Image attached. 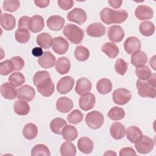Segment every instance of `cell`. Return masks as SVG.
<instances>
[{
    "instance_id": "19",
    "label": "cell",
    "mask_w": 156,
    "mask_h": 156,
    "mask_svg": "<svg viewBox=\"0 0 156 156\" xmlns=\"http://www.w3.org/2000/svg\"><path fill=\"white\" fill-rule=\"evenodd\" d=\"M38 63L43 68H51L55 63V57L51 52L45 51L43 55L38 58Z\"/></svg>"
},
{
    "instance_id": "57",
    "label": "cell",
    "mask_w": 156,
    "mask_h": 156,
    "mask_svg": "<svg viewBox=\"0 0 156 156\" xmlns=\"http://www.w3.org/2000/svg\"><path fill=\"white\" fill-rule=\"evenodd\" d=\"M149 64L154 70H155V55H154L150 60Z\"/></svg>"
},
{
    "instance_id": "29",
    "label": "cell",
    "mask_w": 156,
    "mask_h": 156,
    "mask_svg": "<svg viewBox=\"0 0 156 156\" xmlns=\"http://www.w3.org/2000/svg\"><path fill=\"white\" fill-rule=\"evenodd\" d=\"M61 134L64 140L72 141L76 139L78 136V132L75 127L71 125H66L62 129Z\"/></svg>"
},
{
    "instance_id": "45",
    "label": "cell",
    "mask_w": 156,
    "mask_h": 156,
    "mask_svg": "<svg viewBox=\"0 0 156 156\" xmlns=\"http://www.w3.org/2000/svg\"><path fill=\"white\" fill-rule=\"evenodd\" d=\"M15 71L14 65L11 60H5L0 63V74L6 76Z\"/></svg>"
},
{
    "instance_id": "33",
    "label": "cell",
    "mask_w": 156,
    "mask_h": 156,
    "mask_svg": "<svg viewBox=\"0 0 156 156\" xmlns=\"http://www.w3.org/2000/svg\"><path fill=\"white\" fill-rule=\"evenodd\" d=\"M13 110L17 115L20 116H24L29 113L30 107L26 101L19 99L15 102Z\"/></svg>"
},
{
    "instance_id": "16",
    "label": "cell",
    "mask_w": 156,
    "mask_h": 156,
    "mask_svg": "<svg viewBox=\"0 0 156 156\" xmlns=\"http://www.w3.org/2000/svg\"><path fill=\"white\" fill-rule=\"evenodd\" d=\"M135 15L139 20H147L153 17L154 12L152 9L147 5H140L135 10Z\"/></svg>"
},
{
    "instance_id": "11",
    "label": "cell",
    "mask_w": 156,
    "mask_h": 156,
    "mask_svg": "<svg viewBox=\"0 0 156 156\" xmlns=\"http://www.w3.org/2000/svg\"><path fill=\"white\" fill-rule=\"evenodd\" d=\"M108 39L112 42H121L124 37L125 34L122 28L118 25H113L108 27L107 30Z\"/></svg>"
},
{
    "instance_id": "15",
    "label": "cell",
    "mask_w": 156,
    "mask_h": 156,
    "mask_svg": "<svg viewBox=\"0 0 156 156\" xmlns=\"http://www.w3.org/2000/svg\"><path fill=\"white\" fill-rule=\"evenodd\" d=\"M65 23V19L59 15H52L47 20V27L51 30L58 31L62 29Z\"/></svg>"
},
{
    "instance_id": "17",
    "label": "cell",
    "mask_w": 156,
    "mask_h": 156,
    "mask_svg": "<svg viewBox=\"0 0 156 156\" xmlns=\"http://www.w3.org/2000/svg\"><path fill=\"white\" fill-rule=\"evenodd\" d=\"M44 27L43 18L38 15H35L30 17L28 29L33 33H38L41 31Z\"/></svg>"
},
{
    "instance_id": "41",
    "label": "cell",
    "mask_w": 156,
    "mask_h": 156,
    "mask_svg": "<svg viewBox=\"0 0 156 156\" xmlns=\"http://www.w3.org/2000/svg\"><path fill=\"white\" fill-rule=\"evenodd\" d=\"M107 115L113 121H119L124 118L125 112L122 108L115 106L108 111Z\"/></svg>"
},
{
    "instance_id": "35",
    "label": "cell",
    "mask_w": 156,
    "mask_h": 156,
    "mask_svg": "<svg viewBox=\"0 0 156 156\" xmlns=\"http://www.w3.org/2000/svg\"><path fill=\"white\" fill-rule=\"evenodd\" d=\"M140 32L145 37L152 35L155 32V26L151 21H146L140 24Z\"/></svg>"
},
{
    "instance_id": "48",
    "label": "cell",
    "mask_w": 156,
    "mask_h": 156,
    "mask_svg": "<svg viewBox=\"0 0 156 156\" xmlns=\"http://www.w3.org/2000/svg\"><path fill=\"white\" fill-rule=\"evenodd\" d=\"M49 73L46 71H37L33 77L34 84L37 86L40 82L44 80L48 77H50Z\"/></svg>"
},
{
    "instance_id": "24",
    "label": "cell",
    "mask_w": 156,
    "mask_h": 156,
    "mask_svg": "<svg viewBox=\"0 0 156 156\" xmlns=\"http://www.w3.org/2000/svg\"><path fill=\"white\" fill-rule=\"evenodd\" d=\"M147 62V56L146 54L140 50L133 52L130 57L131 63L136 67L145 65Z\"/></svg>"
},
{
    "instance_id": "1",
    "label": "cell",
    "mask_w": 156,
    "mask_h": 156,
    "mask_svg": "<svg viewBox=\"0 0 156 156\" xmlns=\"http://www.w3.org/2000/svg\"><path fill=\"white\" fill-rule=\"evenodd\" d=\"M128 12L126 10H113L105 7L100 12L101 21L106 24H120L124 22L128 17Z\"/></svg>"
},
{
    "instance_id": "51",
    "label": "cell",
    "mask_w": 156,
    "mask_h": 156,
    "mask_svg": "<svg viewBox=\"0 0 156 156\" xmlns=\"http://www.w3.org/2000/svg\"><path fill=\"white\" fill-rule=\"evenodd\" d=\"M119 155L120 156H126V155H135L136 152L132 147H123L119 151Z\"/></svg>"
},
{
    "instance_id": "47",
    "label": "cell",
    "mask_w": 156,
    "mask_h": 156,
    "mask_svg": "<svg viewBox=\"0 0 156 156\" xmlns=\"http://www.w3.org/2000/svg\"><path fill=\"white\" fill-rule=\"evenodd\" d=\"M128 68V63L122 58H118L115 65V71L119 75L124 76Z\"/></svg>"
},
{
    "instance_id": "2",
    "label": "cell",
    "mask_w": 156,
    "mask_h": 156,
    "mask_svg": "<svg viewBox=\"0 0 156 156\" xmlns=\"http://www.w3.org/2000/svg\"><path fill=\"white\" fill-rule=\"evenodd\" d=\"M63 34L71 43L76 44L80 43L84 37L83 29L72 24H68L65 26Z\"/></svg>"
},
{
    "instance_id": "12",
    "label": "cell",
    "mask_w": 156,
    "mask_h": 156,
    "mask_svg": "<svg viewBox=\"0 0 156 156\" xmlns=\"http://www.w3.org/2000/svg\"><path fill=\"white\" fill-rule=\"evenodd\" d=\"M35 96L34 88L29 85H24L17 90V98L18 99L30 102L34 99Z\"/></svg>"
},
{
    "instance_id": "26",
    "label": "cell",
    "mask_w": 156,
    "mask_h": 156,
    "mask_svg": "<svg viewBox=\"0 0 156 156\" xmlns=\"http://www.w3.org/2000/svg\"><path fill=\"white\" fill-rule=\"evenodd\" d=\"M56 71L60 74H65L68 73L71 68V63L69 60L66 57H61L58 58L55 63Z\"/></svg>"
},
{
    "instance_id": "40",
    "label": "cell",
    "mask_w": 156,
    "mask_h": 156,
    "mask_svg": "<svg viewBox=\"0 0 156 156\" xmlns=\"http://www.w3.org/2000/svg\"><path fill=\"white\" fill-rule=\"evenodd\" d=\"M151 69L147 65H143L136 67L135 69V74L141 80H147L152 75Z\"/></svg>"
},
{
    "instance_id": "52",
    "label": "cell",
    "mask_w": 156,
    "mask_h": 156,
    "mask_svg": "<svg viewBox=\"0 0 156 156\" xmlns=\"http://www.w3.org/2000/svg\"><path fill=\"white\" fill-rule=\"evenodd\" d=\"M30 18L27 16H21L18 21V28L22 27H28V25L29 23Z\"/></svg>"
},
{
    "instance_id": "46",
    "label": "cell",
    "mask_w": 156,
    "mask_h": 156,
    "mask_svg": "<svg viewBox=\"0 0 156 156\" xmlns=\"http://www.w3.org/2000/svg\"><path fill=\"white\" fill-rule=\"evenodd\" d=\"M20 7V2L18 0L4 1L2 4V9L7 12H14Z\"/></svg>"
},
{
    "instance_id": "25",
    "label": "cell",
    "mask_w": 156,
    "mask_h": 156,
    "mask_svg": "<svg viewBox=\"0 0 156 156\" xmlns=\"http://www.w3.org/2000/svg\"><path fill=\"white\" fill-rule=\"evenodd\" d=\"M77 147L81 152L85 154H88L93 151L94 144L90 138L84 136L79 138L78 140Z\"/></svg>"
},
{
    "instance_id": "4",
    "label": "cell",
    "mask_w": 156,
    "mask_h": 156,
    "mask_svg": "<svg viewBox=\"0 0 156 156\" xmlns=\"http://www.w3.org/2000/svg\"><path fill=\"white\" fill-rule=\"evenodd\" d=\"M134 144L136 151L141 154H149L152 151L154 147V141L145 135H143Z\"/></svg>"
},
{
    "instance_id": "21",
    "label": "cell",
    "mask_w": 156,
    "mask_h": 156,
    "mask_svg": "<svg viewBox=\"0 0 156 156\" xmlns=\"http://www.w3.org/2000/svg\"><path fill=\"white\" fill-rule=\"evenodd\" d=\"M74 104L72 100L67 97L59 98L56 102L57 110L61 113H67L72 110Z\"/></svg>"
},
{
    "instance_id": "13",
    "label": "cell",
    "mask_w": 156,
    "mask_h": 156,
    "mask_svg": "<svg viewBox=\"0 0 156 156\" xmlns=\"http://www.w3.org/2000/svg\"><path fill=\"white\" fill-rule=\"evenodd\" d=\"M52 50L58 55L65 54L69 48L68 41L62 37H57L53 38L52 45Z\"/></svg>"
},
{
    "instance_id": "50",
    "label": "cell",
    "mask_w": 156,
    "mask_h": 156,
    "mask_svg": "<svg viewBox=\"0 0 156 156\" xmlns=\"http://www.w3.org/2000/svg\"><path fill=\"white\" fill-rule=\"evenodd\" d=\"M57 3L60 8L64 10H68L73 7L74 2L72 0H58Z\"/></svg>"
},
{
    "instance_id": "49",
    "label": "cell",
    "mask_w": 156,
    "mask_h": 156,
    "mask_svg": "<svg viewBox=\"0 0 156 156\" xmlns=\"http://www.w3.org/2000/svg\"><path fill=\"white\" fill-rule=\"evenodd\" d=\"M10 60L14 65L15 70H21L23 68L24 66V61L22 57L20 56H15L12 57Z\"/></svg>"
},
{
    "instance_id": "22",
    "label": "cell",
    "mask_w": 156,
    "mask_h": 156,
    "mask_svg": "<svg viewBox=\"0 0 156 156\" xmlns=\"http://www.w3.org/2000/svg\"><path fill=\"white\" fill-rule=\"evenodd\" d=\"M92 85L90 80L85 77H82L77 80L75 91L79 95L90 92L91 90Z\"/></svg>"
},
{
    "instance_id": "31",
    "label": "cell",
    "mask_w": 156,
    "mask_h": 156,
    "mask_svg": "<svg viewBox=\"0 0 156 156\" xmlns=\"http://www.w3.org/2000/svg\"><path fill=\"white\" fill-rule=\"evenodd\" d=\"M102 51L110 58H116L119 52L117 45L112 42H107L104 43L102 47Z\"/></svg>"
},
{
    "instance_id": "44",
    "label": "cell",
    "mask_w": 156,
    "mask_h": 156,
    "mask_svg": "<svg viewBox=\"0 0 156 156\" xmlns=\"http://www.w3.org/2000/svg\"><path fill=\"white\" fill-rule=\"evenodd\" d=\"M83 113L77 109L72 111L67 116L68 121L73 124H77L83 121Z\"/></svg>"
},
{
    "instance_id": "38",
    "label": "cell",
    "mask_w": 156,
    "mask_h": 156,
    "mask_svg": "<svg viewBox=\"0 0 156 156\" xmlns=\"http://www.w3.org/2000/svg\"><path fill=\"white\" fill-rule=\"evenodd\" d=\"M66 125V121L61 118L53 119L50 123V129L51 131L57 135H60L62 129Z\"/></svg>"
},
{
    "instance_id": "27",
    "label": "cell",
    "mask_w": 156,
    "mask_h": 156,
    "mask_svg": "<svg viewBox=\"0 0 156 156\" xmlns=\"http://www.w3.org/2000/svg\"><path fill=\"white\" fill-rule=\"evenodd\" d=\"M16 25L15 17L9 13H2L1 15V26L5 30H13Z\"/></svg>"
},
{
    "instance_id": "10",
    "label": "cell",
    "mask_w": 156,
    "mask_h": 156,
    "mask_svg": "<svg viewBox=\"0 0 156 156\" xmlns=\"http://www.w3.org/2000/svg\"><path fill=\"white\" fill-rule=\"evenodd\" d=\"M96 102L94 94L90 92L83 93L79 100V107L83 111H88L93 108Z\"/></svg>"
},
{
    "instance_id": "54",
    "label": "cell",
    "mask_w": 156,
    "mask_h": 156,
    "mask_svg": "<svg viewBox=\"0 0 156 156\" xmlns=\"http://www.w3.org/2000/svg\"><path fill=\"white\" fill-rule=\"evenodd\" d=\"M32 54L34 56L39 58L43 55L44 52L41 47H36V48H34L32 49Z\"/></svg>"
},
{
    "instance_id": "18",
    "label": "cell",
    "mask_w": 156,
    "mask_h": 156,
    "mask_svg": "<svg viewBox=\"0 0 156 156\" xmlns=\"http://www.w3.org/2000/svg\"><path fill=\"white\" fill-rule=\"evenodd\" d=\"M87 34L92 37H101L105 35V27L101 23L90 24L86 29Z\"/></svg>"
},
{
    "instance_id": "23",
    "label": "cell",
    "mask_w": 156,
    "mask_h": 156,
    "mask_svg": "<svg viewBox=\"0 0 156 156\" xmlns=\"http://www.w3.org/2000/svg\"><path fill=\"white\" fill-rule=\"evenodd\" d=\"M110 133L115 140H121L126 134V127L122 123L115 122L112 124L110 128Z\"/></svg>"
},
{
    "instance_id": "7",
    "label": "cell",
    "mask_w": 156,
    "mask_h": 156,
    "mask_svg": "<svg viewBox=\"0 0 156 156\" xmlns=\"http://www.w3.org/2000/svg\"><path fill=\"white\" fill-rule=\"evenodd\" d=\"M67 19L69 21L81 25L86 21L87 15L85 11L82 9L74 8L67 14Z\"/></svg>"
},
{
    "instance_id": "8",
    "label": "cell",
    "mask_w": 156,
    "mask_h": 156,
    "mask_svg": "<svg viewBox=\"0 0 156 156\" xmlns=\"http://www.w3.org/2000/svg\"><path fill=\"white\" fill-rule=\"evenodd\" d=\"M37 91L44 97L51 96L54 92V84L50 77H48L40 82L37 86Z\"/></svg>"
},
{
    "instance_id": "39",
    "label": "cell",
    "mask_w": 156,
    "mask_h": 156,
    "mask_svg": "<svg viewBox=\"0 0 156 156\" xmlns=\"http://www.w3.org/2000/svg\"><path fill=\"white\" fill-rule=\"evenodd\" d=\"M74 56L80 62H85L90 57L89 50L82 45L77 46L74 51Z\"/></svg>"
},
{
    "instance_id": "36",
    "label": "cell",
    "mask_w": 156,
    "mask_h": 156,
    "mask_svg": "<svg viewBox=\"0 0 156 156\" xmlns=\"http://www.w3.org/2000/svg\"><path fill=\"white\" fill-rule=\"evenodd\" d=\"M60 151L62 156H74L76 154V148L74 144L68 141L62 144Z\"/></svg>"
},
{
    "instance_id": "28",
    "label": "cell",
    "mask_w": 156,
    "mask_h": 156,
    "mask_svg": "<svg viewBox=\"0 0 156 156\" xmlns=\"http://www.w3.org/2000/svg\"><path fill=\"white\" fill-rule=\"evenodd\" d=\"M36 41L37 44L41 48L49 49L52 45L53 38L48 33L43 32L37 35Z\"/></svg>"
},
{
    "instance_id": "20",
    "label": "cell",
    "mask_w": 156,
    "mask_h": 156,
    "mask_svg": "<svg viewBox=\"0 0 156 156\" xmlns=\"http://www.w3.org/2000/svg\"><path fill=\"white\" fill-rule=\"evenodd\" d=\"M1 94L4 98L12 100L17 97V90L10 83L5 82L1 86Z\"/></svg>"
},
{
    "instance_id": "30",
    "label": "cell",
    "mask_w": 156,
    "mask_h": 156,
    "mask_svg": "<svg viewBox=\"0 0 156 156\" xmlns=\"http://www.w3.org/2000/svg\"><path fill=\"white\" fill-rule=\"evenodd\" d=\"M126 137L132 143H135L143 136L142 131L136 126H130L126 130Z\"/></svg>"
},
{
    "instance_id": "6",
    "label": "cell",
    "mask_w": 156,
    "mask_h": 156,
    "mask_svg": "<svg viewBox=\"0 0 156 156\" xmlns=\"http://www.w3.org/2000/svg\"><path fill=\"white\" fill-rule=\"evenodd\" d=\"M112 97L113 101L116 104L123 105L130 101L132 94L129 90L126 88H120L114 90Z\"/></svg>"
},
{
    "instance_id": "9",
    "label": "cell",
    "mask_w": 156,
    "mask_h": 156,
    "mask_svg": "<svg viewBox=\"0 0 156 156\" xmlns=\"http://www.w3.org/2000/svg\"><path fill=\"white\" fill-rule=\"evenodd\" d=\"M74 85V79L71 76L62 77L57 84V90L61 94H64L71 91Z\"/></svg>"
},
{
    "instance_id": "37",
    "label": "cell",
    "mask_w": 156,
    "mask_h": 156,
    "mask_svg": "<svg viewBox=\"0 0 156 156\" xmlns=\"http://www.w3.org/2000/svg\"><path fill=\"white\" fill-rule=\"evenodd\" d=\"M15 37L16 40L20 43H27L30 37V34L28 29L26 27L18 28L15 31Z\"/></svg>"
},
{
    "instance_id": "5",
    "label": "cell",
    "mask_w": 156,
    "mask_h": 156,
    "mask_svg": "<svg viewBox=\"0 0 156 156\" xmlns=\"http://www.w3.org/2000/svg\"><path fill=\"white\" fill-rule=\"evenodd\" d=\"M136 86L140 96L142 98H151L153 99L155 98V88L152 87L147 82L138 79L136 81Z\"/></svg>"
},
{
    "instance_id": "43",
    "label": "cell",
    "mask_w": 156,
    "mask_h": 156,
    "mask_svg": "<svg viewBox=\"0 0 156 156\" xmlns=\"http://www.w3.org/2000/svg\"><path fill=\"white\" fill-rule=\"evenodd\" d=\"M32 156H37V155H44V156H49L51 153L48 147L43 144H38L35 145L31 151Z\"/></svg>"
},
{
    "instance_id": "34",
    "label": "cell",
    "mask_w": 156,
    "mask_h": 156,
    "mask_svg": "<svg viewBox=\"0 0 156 156\" xmlns=\"http://www.w3.org/2000/svg\"><path fill=\"white\" fill-rule=\"evenodd\" d=\"M38 134L37 126L33 123H27L23 129V135L27 140L34 139Z\"/></svg>"
},
{
    "instance_id": "32",
    "label": "cell",
    "mask_w": 156,
    "mask_h": 156,
    "mask_svg": "<svg viewBox=\"0 0 156 156\" xmlns=\"http://www.w3.org/2000/svg\"><path fill=\"white\" fill-rule=\"evenodd\" d=\"M112 82L106 78L100 79L96 83V90L101 94H106L109 93L112 90Z\"/></svg>"
},
{
    "instance_id": "3",
    "label": "cell",
    "mask_w": 156,
    "mask_h": 156,
    "mask_svg": "<svg viewBox=\"0 0 156 156\" xmlns=\"http://www.w3.org/2000/svg\"><path fill=\"white\" fill-rule=\"evenodd\" d=\"M85 122L87 125L92 129H99L104 124V117L99 111L93 110L86 115Z\"/></svg>"
},
{
    "instance_id": "14",
    "label": "cell",
    "mask_w": 156,
    "mask_h": 156,
    "mask_svg": "<svg viewBox=\"0 0 156 156\" xmlns=\"http://www.w3.org/2000/svg\"><path fill=\"white\" fill-rule=\"evenodd\" d=\"M141 42L136 37L131 36L128 37L124 43V48L126 52L129 54H132L133 52L140 50Z\"/></svg>"
},
{
    "instance_id": "58",
    "label": "cell",
    "mask_w": 156,
    "mask_h": 156,
    "mask_svg": "<svg viewBox=\"0 0 156 156\" xmlns=\"http://www.w3.org/2000/svg\"><path fill=\"white\" fill-rule=\"evenodd\" d=\"M116 155V153L113 151H107L104 154V155L112 156V155Z\"/></svg>"
},
{
    "instance_id": "55",
    "label": "cell",
    "mask_w": 156,
    "mask_h": 156,
    "mask_svg": "<svg viewBox=\"0 0 156 156\" xmlns=\"http://www.w3.org/2000/svg\"><path fill=\"white\" fill-rule=\"evenodd\" d=\"M108 2L109 5L112 7L113 8L115 9H118L119 8L122 4V1H117V0H109L108 1Z\"/></svg>"
},
{
    "instance_id": "42",
    "label": "cell",
    "mask_w": 156,
    "mask_h": 156,
    "mask_svg": "<svg viewBox=\"0 0 156 156\" xmlns=\"http://www.w3.org/2000/svg\"><path fill=\"white\" fill-rule=\"evenodd\" d=\"M9 82L15 87H18L24 83L25 77L21 73L15 72L9 77Z\"/></svg>"
},
{
    "instance_id": "53",
    "label": "cell",
    "mask_w": 156,
    "mask_h": 156,
    "mask_svg": "<svg viewBox=\"0 0 156 156\" xmlns=\"http://www.w3.org/2000/svg\"><path fill=\"white\" fill-rule=\"evenodd\" d=\"M49 0H37L34 1V3L38 7L45 8L49 4Z\"/></svg>"
},
{
    "instance_id": "56",
    "label": "cell",
    "mask_w": 156,
    "mask_h": 156,
    "mask_svg": "<svg viewBox=\"0 0 156 156\" xmlns=\"http://www.w3.org/2000/svg\"><path fill=\"white\" fill-rule=\"evenodd\" d=\"M155 79H156L155 73H152L151 76L147 80V82L154 88H155V83H156Z\"/></svg>"
}]
</instances>
